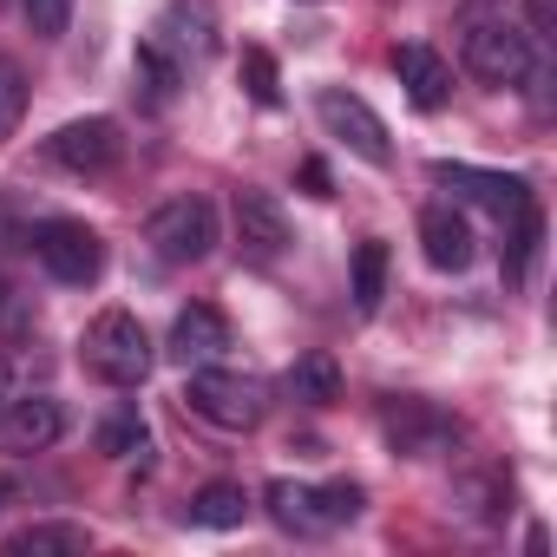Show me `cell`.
<instances>
[{
	"label": "cell",
	"instance_id": "30",
	"mask_svg": "<svg viewBox=\"0 0 557 557\" xmlns=\"http://www.w3.org/2000/svg\"><path fill=\"white\" fill-rule=\"evenodd\" d=\"M0 505H8V485H0Z\"/></svg>",
	"mask_w": 557,
	"mask_h": 557
},
{
	"label": "cell",
	"instance_id": "20",
	"mask_svg": "<svg viewBox=\"0 0 557 557\" xmlns=\"http://www.w3.org/2000/svg\"><path fill=\"white\" fill-rule=\"evenodd\" d=\"M190 524H203V531H236L243 518H249V498H243V485H230V479H216V485H203L197 498H190V511H184Z\"/></svg>",
	"mask_w": 557,
	"mask_h": 557
},
{
	"label": "cell",
	"instance_id": "17",
	"mask_svg": "<svg viewBox=\"0 0 557 557\" xmlns=\"http://www.w3.org/2000/svg\"><path fill=\"white\" fill-rule=\"evenodd\" d=\"M537 243H544V210H537V197L505 223V289H524L531 283V262H537Z\"/></svg>",
	"mask_w": 557,
	"mask_h": 557
},
{
	"label": "cell",
	"instance_id": "9",
	"mask_svg": "<svg viewBox=\"0 0 557 557\" xmlns=\"http://www.w3.org/2000/svg\"><path fill=\"white\" fill-rule=\"evenodd\" d=\"M381 433L400 459H440L446 446H459V420L440 413L433 400H387L381 407Z\"/></svg>",
	"mask_w": 557,
	"mask_h": 557
},
{
	"label": "cell",
	"instance_id": "23",
	"mask_svg": "<svg viewBox=\"0 0 557 557\" xmlns=\"http://www.w3.org/2000/svg\"><path fill=\"white\" fill-rule=\"evenodd\" d=\"M453 498H459L472 518H505V511H511V479H505V472H466V479L453 485Z\"/></svg>",
	"mask_w": 557,
	"mask_h": 557
},
{
	"label": "cell",
	"instance_id": "7",
	"mask_svg": "<svg viewBox=\"0 0 557 557\" xmlns=\"http://www.w3.org/2000/svg\"><path fill=\"white\" fill-rule=\"evenodd\" d=\"M315 119H322V132H329V138H342L361 164H394L387 119H381L361 92H348V86H322V92H315Z\"/></svg>",
	"mask_w": 557,
	"mask_h": 557
},
{
	"label": "cell",
	"instance_id": "27",
	"mask_svg": "<svg viewBox=\"0 0 557 557\" xmlns=\"http://www.w3.org/2000/svg\"><path fill=\"white\" fill-rule=\"evenodd\" d=\"M21 8H27V27H34L40 40H60L66 21H73V0H21Z\"/></svg>",
	"mask_w": 557,
	"mask_h": 557
},
{
	"label": "cell",
	"instance_id": "5",
	"mask_svg": "<svg viewBox=\"0 0 557 557\" xmlns=\"http://www.w3.org/2000/svg\"><path fill=\"white\" fill-rule=\"evenodd\" d=\"M459 60H466V73L485 79V86H524L531 66H537L531 34H524L518 21H505V14H479V21H466Z\"/></svg>",
	"mask_w": 557,
	"mask_h": 557
},
{
	"label": "cell",
	"instance_id": "1",
	"mask_svg": "<svg viewBox=\"0 0 557 557\" xmlns=\"http://www.w3.org/2000/svg\"><path fill=\"white\" fill-rule=\"evenodd\" d=\"M79 368H86L99 387L132 394V387L151 381L158 348H151V335H145V322H138L132 309H99V315L86 322V335H79Z\"/></svg>",
	"mask_w": 557,
	"mask_h": 557
},
{
	"label": "cell",
	"instance_id": "26",
	"mask_svg": "<svg viewBox=\"0 0 557 557\" xmlns=\"http://www.w3.org/2000/svg\"><path fill=\"white\" fill-rule=\"evenodd\" d=\"M21 112H27V73H21V60L0 53V145L21 132Z\"/></svg>",
	"mask_w": 557,
	"mask_h": 557
},
{
	"label": "cell",
	"instance_id": "18",
	"mask_svg": "<svg viewBox=\"0 0 557 557\" xmlns=\"http://www.w3.org/2000/svg\"><path fill=\"white\" fill-rule=\"evenodd\" d=\"M158 40H164L184 66L216 53V34H210V14H203V8H171V14L158 21Z\"/></svg>",
	"mask_w": 557,
	"mask_h": 557
},
{
	"label": "cell",
	"instance_id": "4",
	"mask_svg": "<svg viewBox=\"0 0 557 557\" xmlns=\"http://www.w3.org/2000/svg\"><path fill=\"white\" fill-rule=\"evenodd\" d=\"M184 407H190L197 420L223 426V433H249V426H262V413H269V387H262L256 374H230V368L210 361V368H190Z\"/></svg>",
	"mask_w": 557,
	"mask_h": 557
},
{
	"label": "cell",
	"instance_id": "12",
	"mask_svg": "<svg viewBox=\"0 0 557 557\" xmlns=\"http://www.w3.org/2000/svg\"><path fill=\"white\" fill-rule=\"evenodd\" d=\"M230 216H236V243H243V256L249 262H275L289 249V210L275 203L269 190H236V203H230Z\"/></svg>",
	"mask_w": 557,
	"mask_h": 557
},
{
	"label": "cell",
	"instance_id": "24",
	"mask_svg": "<svg viewBox=\"0 0 557 557\" xmlns=\"http://www.w3.org/2000/svg\"><path fill=\"white\" fill-rule=\"evenodd\" d=\"M99 453H112V459H145V453H151L145 413H138V407H119V413L99 426Z\"/></svg>",
	"mask_w": 557,
	"mask_h": 557
},
{
	"label": "cell",
	"instance_id": "11",
	"mask_svg": "<svg viewBox=\"0 0 557 557\" xmlns=\"http://www.w3.org/2000/svg\"><path fill=\"white\" fill-rule=\"evenodd\" d=\"M236 348V335H230V322H223V309H210V302H190V309H177V322H171V342H164V355L190 374V368H210V361H223Z\"/></svg>",
	"mask_w": 557,
	"mask_h": 557
},
{
	"label": "cell",
	"instance_id": "14",
	"mask_svg": "<svg viewBox=\"0 0 557 557\" xmlns=\"http://www.w3.org/2000/svg\"><path fill=\"white\" fill-rule=\"evenodd\" d=\"M420 249H426V262L440 275H459V269H472L479 236H472V223H466L459 203H426L420 210Z\"/></svg>",
	"mask_w": 557,
	"mask_h": 557
},
{
	"label": "cell",
	"instance_id": "6",
	"mask_svg": "<svg viewBox=\"0 0 557 557\" xmlns=\"http://www.w3.org/2000/svg\"><path fill=\"white\" fill-rule=\"evenodd\" d=\"M145 243H151V256H158V262H177V269L203 262V256L216 249V203H210V197H197V190H184V197L158 203V210L145 216Z\"/></svg>",
	"mask_w": 557,
	"mask_h": 557
},
{
	"label": "cell",
	"instance_id": "28",
	"mask_svg": "<svg viewBox=\"0 0 557 557\" xmlns=\"http://www.w3.org/2000/svg\"><path fill=\"white\" fill-rule=\"evenodd\" d=\"M302 177H309V190H315V197H329V171H322V164H302Z\"/></svg>",
	"mask_w": 557,
	"mask_h": 557
},
{
	"label": "cell",
	"instance_id": "15",
	"mask_svg": "<svg viewBox=\"0 0 557 557\" xmlns=\"http://www.w3.org/2000/svg\"><path fill=\"white\" fill-rule=\"evenodd\" d=\"M394 73H400V92H407L413 112H440V106L453 99V66H446L426 40L394 47Z\"/></svg>",
	"mask_w": 557,
	"mask_h": 557
},
{
	"label": "cell",
	"instance_id": "13",
	"mask_svg": "<svg viewBox=\"0 0 557 557\" xmlns=\"http://www.w3.org/2000/svg\"><path fill=\"white\" fill-rule=\"evenodd\" d=\"M60 433H66V407L53 394L0 400V453H47Z\"/></svg>",
	"mask_w": 557,
	"mask_h": 557
},
{
	"label": "cell",
	"instance_id": "22",
	"mask_svg": "<svg viewBox=\"0 0 557 557\" xmlns=\"http://www.w3.org/2000/svg\"><path fill=\"white\" fill-rule=\"evenodd\" d=\"M289 394H296L302 407H329V400L342 394V368H335V355H302V361L289 368Z\"/></svg>",
	"mask_w": 557,
	"mask_h": 557
},
{
	"label": "cell",
	"instance_id": "29",
	"mask_svg": "<svg viewBox=\"0 0 557 557\" xmlns=\"http://www.w3.org/2000/svg\"><path fill=\"white\" fill-rule=\"evenodd\" d=\"M0 400H8V361H0Z\"/></svg>",
	"mask_w": 557,
	"mask_h": 557
},
{
	"label": "cell",
	"instance_id": "10",
	"mask_svg": "<svg viewBox=\"0 0 557 557\" xmlns=\"http://www.w3.org/2000/svg\"><path fill=\"white\" fill-rule=\"evenodd\" d=\"M433 184L453 190V197H466V203H479V210H492L498 223H511V216L531 203V184H524V177L479 171V164H453V158H433Z\"/></svg>",
	"mask_w": 557,
	"mask_h": 557
},
{
	"label": "cell",
	"instance_id": "32",
	"mask_svg": "<svg viewBox=\"0 0 557 557\" xmlns=\"http://www.w3.org/2000/svg\"><path fill=\"white\" fill-rule=\"evenodd\" d=\"M0 8H8V0H0Z\"/></svg>",
	"mask_w": 557,
	"mask_h": 557
},
{
	"label": "cell",
	"instance_id": "16",
	"mask_svg": "<svg viewBox=\"0 0 557 557\" xmlns=\"http://www.w3.org/2000/svg\"><path fill=\"white\" fill-rule=\"evenodd\" d=\"M184 73H190V66H184L158 34H145V40H138V53H132V79H138V92H145V106H151V112H164V106L177 99Z\"/></svg>",
	"mask_w": 557,
	"mask_h": 557
},
{
	"label": "cell",
	"instance_id": "2",
	"mask_svg": "<svg viewBox=\"0 0 557 557\" xmlns=\"http://www.w3.org/2000/svg\"><path fill=\"white\" fill-rule=\"evenodd\" d=\"M361 485L355 479H335V485H302V479H269L262 485V511L275 531H289V537H329L342 524L361 518Z\"/></svg>",
	"mask_w": 557,
	"mask_h": 557
},
{
	"label": "cell",
	"instance_id": "25",
	"mask_svg": "<svg viewBox=\"0 0 557 557\" xmlns=\"http://www.w3.org/2000/svg\"><path fill=\"white\" fill-rule=\"evenodd\" d=\"M236 79H243V92H249L262 112H275V106H283V73H275V53H262V47H243V60H236Z\"/></svg>",
	"mask_w": 557,
	"mask_h": 557
},
{
	"label": "cell",
	"instance_id": "31",
	"mask_svg": "<svg viewBox=\"0 0 557 557\" xmlns=\"http://www.w3.org/2000/svg\"><path fill=\"white\" fill-rule=\"evenodd\" d=\"M302 8H322V0H302Z\"/></svg>",
	"mask_w": 557,
	"mask_h": 557
},
{
	"label": "cell",
	"instance_id": "21",
	"mask_svg": "<svg viewBox=\"0 0 557 557\" xmlns=\"http://www.w3.org/2000/svg\"><path fill=\"white\" fill-rule=\"evenodd\" d=\"M381 296H387V243L368 236L355 249V315H381Z\"/></svg>",
	"mask_w": 557,
	"mask_h": 557
},
{
	"label": "cell",
	"instance_id": "19",
	"mask_svg": "<svg viewBox=\"0 0 557 557\" xmlns=\"http://www.w3.org/2000/svg\"><path fill=\"white\" fill-rule=\"evenodd\" d=\"M86 550V524H27L0 544V557H73Z\"/></svg>",
	"mask_w": 557,
	"mask_h": 557
},
{
	"label": "cell",
	"instance_id": "3",
	"mask_svg": "<svg viewBox=\"0 0 557 557\" xmlns=\"http://www.w3.org/2000/svg\"><path fill=\"white\" fill-rule=\"evenodd\" d=\"M27 249H34V262L53 275V283H66V289H92L99 275H106V243L79 216H40L27 230Z\"/></svg>",
	"mask_w": 557,
	"mask_h": 557
},
{
	"label": "cell",
	"instance_id": "8",
	"mask_svg": "<svg viewBox=\"0 0 557 557\" xmlns=\"http://www.w3.org/2000/svg\"><path fill=\"white\" fill-rule=\"evenodd\" d=\"M40 151H47V164H53V171L99 177V171H112V164L125 158V132H119V119L92 112V119H66V125H60Z\"/></svg>",
	"mask_w": 557,
	"mask_h": 557
}]
</instances>
